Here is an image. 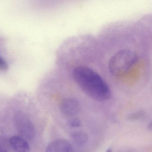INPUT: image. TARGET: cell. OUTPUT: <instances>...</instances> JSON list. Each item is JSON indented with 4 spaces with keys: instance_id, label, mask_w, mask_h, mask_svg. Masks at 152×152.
<instances>
[{
    "instance_id": "cell-10",
    "label": "cell",
    "mask_w": 152,
    "mask_h": 152,
    "mask_svg": "<svg viewBox=\"0 0 152 152\" xmlns=\"http://www.w3.org/2000/svg\"><path fill=\"white\" fill-rule=\"evenodd\" d=\"M8 66L6 61L0 57V70H6L8 69Z\"/></svg>"
},
{
    "instance_id": "cell-6",
    "label": "cell",
    "mask_w": 152,
    "mask_h": 152,
    "mask_svg": "<svg viewBox=\"0 0 152 152\" xmlns=\"http://www.w3.org/2000/svg\"><path fill=\"white\" fill-rule=\"evenodd\" d=\"M10 144L16 152H30L29 144L25 139L19 136H15L10 139Z\"/></svg>"
},
{
    "instance_id": "cell-13",
    "label": "cell",
    "mask_w": 152,
    "mask_h": 152,
    "mask_svg": "<svg viewBox=\"0 0 152 152\" xmlns=\"http://www.w3.org/2000/svg\"><path fill=\"white\" fill-rule=\"evenodd\" d=\"M105 152H112V150L111 148H109Z\"/></svg>"
},
{
    "instance_id": "cell-12",
    "label": "cell",
    "mask_w": 152,
    "mask_h": 152,
    "mask_svg": "<svg viewBox=\"0 0 152 152\" xmlns=\"http://www.w3.org/2000/svg\"><path fill=\"white\" fill-rule=\"evenodd\" d=\"M0 152H8L7 150H5L3 148L0 146Z\"/></svg>"
},
{
    "instance_id": "cell-2",
    "label": "cell",
    "mask_w": 152,
    "mask_h": 152,
    "mask_svg": "<svg viewBox=\"0 0 152 152\" xmlns=\"http://www.w3.org/2000/svg\"><path fill=\"white\" fill-rule=\"evenodd\" d=\"M138 61L137 54L129 49L122 50L116 52L109 60L108 69L114 76L120 77L130 71Z\"/></svg>"
},
{
    "instance_id": "cell-9",
    "label": "cell",
    "mask_w": 152,
    "mask_h": 152,
    "mask_svg": "<svg viewBox=\"0 0 152 152\" xmlns=\"http://www.w3.org/2000/svg\"><path fill=\"white\" fill-rule=\"evenodd\" d=\"M68 125L72 128H76L80 127L82 125L81 121L77 118H74L69 120Z\"/></svg>"
},
{
    "instance_id": "cell-4",
    "label": "cell",
    "mask_w": 152,
    "mask_h": 152,
    "mask_svg": "<svg viewBox=\"0 0 152 152\" xmlns=\"http://www.w3.org/2000/svg\"><path fill=\"white\" fill-rule=\"evenodd\" d=\"M81 106L80 101L75 98L68 97L64 99L60 104L61 113L65 116L72 117L80 112Z\"/></svg>"
},
{
    "instance_id": "cell-7",
    "label": "cell",
    "mask_w": 152,
    "mask_h": 152,
    "mask_svg": "<svg viewBox=\"0 0 152 152\" xmlns=\"http://www.w3.org/2000/svg\"><path fill=\"white\" fill-rule=\"evenodd\" d=\"M72 139L73 142L77 146L82 147L88 143V136L84 132H75L72 134Z\"/></svg>"
},
{
    "instance_id": "cell-11",
    "label": "cell",
    "mask_w": 152,
    "mask_h": 152,
    "mask_svg": "<svg viewBox=\"0 0 152 152\" xmlns=\"http://www.w3.org/2000/svg\"><path fill=\"white\" fill-rule=\"evenodd\" d=\"M148 129L149 130H152V122H150L149 123V124L148 125Z\"/></svg>"
},
{
    "instance_id": "cell-1",
    "label": "cell",
    "mask_w": 152,
    "mask_h": 152,
    "mask_svg": "<svg viewBox=\"0 0 152 152\" xmlns=\"http://www.w3.org/2000/svg\"><path fill=\"white\" fill-rule=\"evenodd\" d=\"M72 76L76 84L91 98L97 101H105L111 98L112 92L108 84L92 69L79 66L73 71Z\"/></svg>"
},
{
    "instance_id": "cell-8",
    "label": "cell",
    "mask_w": 152,
    "mask_h": 152,
    "mask_svg": "<svg viewBox=\"0 0 152 152\" xmlns=\"http://www.w3.org/2000/svg\"><path fill=\"white\" fill-rule=\"evenodd\" d=\"M146 113L145 112L142 110L137 111L132 113L128 117V119L131 121H137L143 119L145 116Z\"/></svg>"
},
{
    "instance_id": "cell-3",
    "label": "cell",
    "mask_w": 152,
    "mask_h": 152,
    "mask_svg": "<svg viewBox=\"0 0 152 152\" xmlns=\"http://www.w3.org/2000/svg\"><path fill=\"white\" fill-rule=\"evenodd\" d=\"M15 123L18 133L26 139H33L36 134L35 128L31 120L23 113L18 112L14 116Z\"/></svg>"
},
{
    "instance_id": "cell-5",
    "label": "cell",
    "mask_w": 152,
    "mask_h": 152,
    "mask_svg": "<svg viewBox=\"0 0 152 152\" xmlns=\"http://www.w3.org/2000/svg\"><path fill=\"white\" fill-rule=\"evenodd\" d=\"M46 152H73V148L67 140L59 139L50 143Z\"/></svg>"
}]
</instances>
